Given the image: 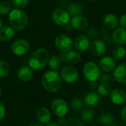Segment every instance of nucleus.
I'll use <instances>...</instances> for the list:
<instances>
[{
  "instance_id": "f257e3e1",
  "label": "nucleus",
  "mask_w": 126,
  "mask_h": 126,
  "mask_svg": "<svg viewBox=\"0 0 126 126\" xmlns=\"http://www.w3.org/2000/svg\"><path fill=\"white\" fill-rule=\"evenodd\" d=\"M41 82L44 89L49 93L58 92L62 85L61 75L55 70L47 71L42 75Z\"/></svg>"
},
{
  "instance_id": "f03ea898",
  "label": "nucleus",
  "mask_w": 126,
  "mask_h": 126,
  "mask_svg": "<svg viewBox=\"0 0 126 126\" xmlns=\"http://www.w3.org/2000/svg\"><path fill=\"white\" fill-rule=\"evenodd\" d=\"M49 59V55L48 51L44 48H38L30 55L28 64L32 69L41 70L48 64Z\"/></svg>"
},
{
  "instance_id": "7ed1b4c3",
  "label": "nucleus",
  "mask_w": 126,
  "mask_h": 126,
  "mask_svg": "<svg viewBox=\"0 0 126 126\" xmlns=\"http://www.w3.org/2000/svg\"><path fill=\"white\" fill-rule=\"evenodd\" d=\"M8 21L11 27L17 31L24 30L28 24V16L21 9L12 10L8 16Z\"/></svg>"
},
{
  "instance_id": "20e7f679",
  "label": "nucleus",
  "mask_w": 126,
  "mask_h": 126,
  "mask_svg": "<svg viewBox=\"0 0 126 126\" xmlns=\"http://www.w3.org/2000/svg\"><path fill=\"white\" fill-rule=\"evenodd\" d=\"M55 45L58 50L62 53H66L72 50L74 47V41L68 35H58L55 39Z\"/></svg>"
},
{
  "instance_id": "39448f33",
  "label": "nucleus",
  "mask_w": 126,
  "mask_h": 126,
  "mask_svg": "<svg viewBox=\"0 0 126 126\" xmlns=\"http://www.w3.org/2000/svg\"><path fill=\"white\" fill-rule=\"evenodd\" d=\"M100 71L99 66L93 61L86 63L83 68V75L89 82L97 81L101 75Z\"/></svg>"
},
{
  "instance_id": "423d86ee",
  "label": "nucleus",
  "mask_w": 126,
  "mask_h": 126,
  "mask_svg": "<svg viewBox=\"0 0 126 126\" xmlns=\"http://www.w3.org/2000/svg\"><path fill=\"white\" fill-rule=\"evenodd\" d=\"M51 18L52 21L58 26H66L71 21V16L68 11L62 8L54 10L52 13Z\"/></svg>"
},
{
  "instance_id": "0eeeda50",
  "label": "nucleus",
  "mask_w": 126,
  "mask_h": 126,
  "mask_svg": "<svg viewBox=\"0 0 126 126\" xmlns=\"http://www.w3.org/2000/svg\"><path fill=\"white\" fill-rule=\"evenodd\" d=\"M51 109L53 114L59 118H63L69 112V105L61 98H56L51 103Z\"/></svg>"
},
{
  "instance_id": "6e6552de",
  "label": "nucleus",
  "mask_w": 126,
  "mask_h": 126,
  "mask_svg": "<svg viewBox=\"0 0 126 126\" xmlns=\"http://www.w3.org/2000/svg\"><path fill=\"white\" fill-rule=\"evenodd\" d=\"M61 79L67 83H74L79 79V72L73 66H67L63 67L61 71Z\"/></svg>"
},
{
  "instance_id": "1a4fd4ad",
  "label": "nucleus",
  "mask_w": 126,
  "mask_h": 126,
  "mask_svg": "<svg viewBox=\"0 0 126 126\" xmlns=\"http://www.w3.org/2000/svg\"><path fill=\"white\" fill-rule=\"evenodd\" d=\"M10 49L13 54L16 56H22L28 52L30 49V44L25 39H18L12 44Z\"/></svg>"
},
{
  "instance_id": "9d476101",
  "label": "nucleus",
  "mask_w": 126,
  "mask_h": 126,
  "mask_svg": "<svg viewBox=\"0 0 126 126\" xmlns=\"http://www.w3.org/2000/svg\"><path fill=\"white\" fill-rule=\"evenodd\" d=\"M74 47L79 52H86L90 47L89 38L85 35H80L74 41Z\"/></svg>"
},
{
  "instance_id": "9b49d317",
  "label": "nucleus",
  "mask_w": 126,
  "mask_h": 126,
  "mask_svg": "<svg viewBox=\"0 0 126 126\" xmlns=\"http://www.w3.org/2000/svg\"><path fill=\"white\" fill-rule=\"evenodd\" d=\"M98 66L101 71L109 73L114 71L116 68V61L113 57L106 56L100 61Z\"/></svg>"
},
{
  "instance_id": "f8f14e48",
  "label": "nucleus",
  "mask_w": 126,
  "mask_h": 126,
  "mask_svg": "<svg viewBox=\"0 0 126 126\" xmlns=\"http://www.w3.org/2000/svg\"><path fill=\"white\" fill-rule=\"evenodd\" d=\"M71 26L73 29L78 31L85 30L89 25L88 19L83 15L76 16L71 18Z\"/></svg>"
},
{
  "instance_id": "ddd939ff",
  "label": "nucleus",
  "mask_w": 126,
  "mask_h": 126,
  "mask_svg": "<svg viewBox=\"0 0 126 126\" xmlns=\"http://www.w3.org/2000/svg\"><path fill=\"white\" fill-rule=\"evenodd\" d=\"M113 78L117 82L126 85V63L118 65L113 72Z\"/></svg>"
},
{
  "instance_id": "4468645a",
  "label": "nucleus",
  "mask_w": 126,
  "mask_h": 126,
  "mask_svg": "<svg viewBox=\"0 0 126 126\" xmlns=\"http://www.w3.org/2000/svg\"><path fill=\"white\" fill-rule=\"evenodd\" d=\"M90 50L91 52L94 56L100 57L103 55H104L106 52V44L100 39L94 40L90 44Z\"/></svg>"
},
{
  "instance_id": "2eb2a0df",
  "label": "nucleus",
  "mask_w": 126,
  "mask_h": 126,
  "mask_svg": "<svg viewBox=\"0 0 126 126\" xmlns=\"http://www.w3.org/2000/svg\"><path fill=\"white\" fill-rule=\"evenodd\" d=\"M110 99L115 105H122L126 101V93L121 89H114L110 92Z\"/></svg>"
},
{
  "instance_id": "dca6fc26",
  "label": "nucleus",
  "mask_w": 126,
  "mask_h": 126,
  "mask_svg": "<svg viewBox=\"0 0 126 126\" xmlns=\"http://www.w3.org/2000/svg\"><path fill=\"white\" fill-rule=\"evenodd\" d=\"M61 61L65 63H69L70 64L78 63L81 58V55L79 52L71 50L66 53H62L60 57Z\"/></svg>"
},
{
  "instance_id": "f3484780",
  "label": "nucleus",
  "mask_w": 126,
  "mask_h": 126,
  "mask_svg": "<svg viewBox=\"0 0 126 126\" xmlns=\"http://www.w3.org/2000/svg\"><path fill=\"white\" fill-rule=\"evenodd\" d=\"M112 41L117 45L123 46L126 44V29L123 27L116 28L111 35Z\"/></svg>"
},
{
  "instance_id": "a211bd4d",
  "label": "nucleus",
  "mask_w": 126,
  "mask_h": 126,
  "mask_svg": "<svg viewBox=\"0 0 126 126\" xmlns=\"http://www.w3.org/2000/svg\"><path fill=\"white\" fill-rule=\"evenodd\" d=\"M100 101V94L95 92H88L83 99V102L85 104L89 107H94L99 104Z\"/></svg>"
},
{
  "instance_id": "6ab92c4d",
  "label": "nucleus",
  "mask_w": 126,
  "mask_h": 126,
  "mask_svg": "<svg viewBox=\"0 0 126 126\" xmlns=\"http://www.w3.org/2000/svg\"><path fill=\"white\" fill-rule=\"evenodd\" d=\"M18 77L22 82H29L33 77L32 69L29 66H23L18 71Z\"/></svg>"
},
{
  "instance_id": "aec40b11",
  "label": "nucleus",
  "mask_w": 126,
  "mask_h": 126,
  "mask_svg": "<svg viewBox=\"0 0 126 126\" xmlns=\"http://www.w3.org/2000/svg\"><path fill=\"white\" fill-rule=\"evenodd\" d=\"M104 26L108 29H115L119 24V18L113 13L106 14L103 20Z\"/></svg>"
},
{
  "instance_id": "412c9836",
  "label": "nucleus",
  "mask_w": 126,
  "mask_h": 126,
  "mask_svg": "<svg viewBox=\"0 0 126 126\" xmlns=\"http://www.w3.org/2000/svg\"><path fill=\"white\" fill-rule=\"evenodd\" d=\"M37 119L41 124H47L51 120V113L49 110L45 107L38 109L37 112Z\"/></svg>"
},
{
  "instance_id": "4be33fe9",
  "label": "nucleus",
  "mask_w": 126,
  "mask_h": 126,
  "mask_svg": "<svg viewBox=\"0 0 126 126\" xmlns=\"http://www.w3.org/2000/svg\"><path fill=\"white\" fill-rule=\"evenodd\" d=\"M15 35L14 29L10 26L2 27L0 30V41H8L11 40Z\"/></svg>"
},
{
  "instance_id": "5701e85b",
  "label": "nucleus",
  "mask_w": 126,
  "mask_h": 126,
  "mask_svg": "<svg viewBox=\"0 0 126 126\" xmlns=\"http://www.w3.org/2000/svg\"><path fill=\"white\" fill-rule=\"evenodd\" d=\"M67 11L69 14L70 15V16L74 17L76 16L82 15L84 11V8L81 4L75 2V3H72L71 4H69V6L68 7Z\"/></svg>"
},
{
  "instance_id": "b1692460",
  "label": "nucleus",
  "mask_w": 126,
  "mask_h": 126,
  "mask_svg": "<svg viewBox=\"0 0 126 126\" xmlns=\"http://www.w3.org/2000/svg\"><path fill=\"white\" fill-rule=\"evenodd\" d=\"M112 56L115 60H123L126 56V49L123 46H117L112 50Z\"/></svg>"
},
{
  "instance_id": "393cba45",
  "label": "nucleus",
  "mask_w": 126,
  "mask_h": 126,
  "mask_svg": "<svg viewBox=\"0 0 126 126\" xmlns=\"http://www.w3.org/2000/svg\"><path fill=\"white\" fill-rule=\"evenodd\" d=\"M48 65L52 70H57L60 68L61 65V60L60 57L57 55H52L49 58L48 61Z\"/></svg>"
},
{
  "instance_id": "a878e982",
  "label": "nucleus",
  "mask_w": 126,
  "mask_h": 126,
  "mask_svg": "<svg viewBox=\"0 0 126 126\" xmlns=\"http://www.w3.org/2000/svg\"><path fill=\"white\" fill-rule=\"evenodd\" d=\"M111 92V87L109 83H101L97 88V93L102 96H106Z\"/></svg>"
},
{
  "instance_id": "bb28decb",
  "label": "nucleus",
  "mask_w": 126,
  "mask_h": 126,
  "mask_svg": "<svg viewBox=\"0 0 126 126\" xmlns=\"http://www.w3.org/2000/svg\"><path fill=\"white\" fill-rule=\"evenodd\" d=\"M12 4L11 3L7 1V0H3L0 2V15L4 16L12 10H11Z\"/></svg>"
},
{
  "instance_id": "cd10ccee",
  "label": "nucleus",
  "mask_w": 126,
  "mask_h": 126,
  "mask_svg": "<svg viewBox=\"0 0 126 126\" xmlns=\"http://www.w3.org/2000/svg\"><path fill=\"white\" fill-rule=\"evenodd\" d=\"M10 72L8 63L3 60H0V78H6Z\"/></svg>"
},
{
  "instance_id": "c85d7f7f",
  "label": "nucleus",
  "mask_w": 126,
  "mask_h": 126,
  "mask_svg": "<svg viewBox=\"0 0 126 126\" xmlns=\"http://www.w3.org/2000/svg\"><path fill=\"white\" fill-rule=\"evenodd\" d=\"M114 120V117L110 113H104L100 117V123L103 125H109Z\"/></svg>"
},
{
  "instance_id": "c756f323",
  "label": "nucleus",
  "mask_w": 126,
  "mask_h": 126,
  "mask_svg": "<svg viewBox=\"0 0 126 126\" xmlns=\"http://www.w3.org/2000/svg\"><path fill=\"white\" fill-rule=\"evenodd\" d=\"M81 117H82V119L84 121L89 122V121H91V120H92L94 119V112L92 109H84V110L82 111Z\"/></svg>"
},
{
  "instance_id": "7c9ffc66",
  "label": "nucleus",
  "mask_w": 126,
  "mask_h": 126,
  "mask_svg": "<svg viewBox=\"0 0 126 126\" xmlns=\"http://www.w3.org/2000/svg\"><path fill=\"white\" fill-rule=\"evenodd\" d=\"M12 6L16 9H23L29 3V0H10Z\"/></svg>"
},
{
  "instance_id": "2f4dec72",
  "label": "nucleus",
  "mask_w": 126,
  "mask_h": 126,
  "mask_svg": "<svg viewBox=\"0 0 126 126\" xmlns=\"http://www.w3.org/2000/svg\"><path fill=\"white\" fill-rule=\"evenodd\" d=\"M83 102L80 99H73L71 101V108L75 111H79L83 109Z\"/></svg>"
},
{
  "instance_id": "473e14b6",
  "label": "nucleus",
  "mask_w": 126,
  "mask_h": 126,
  "mask_svg": "<svg viewBox=\"0 0 126 126\" xmlns=\"http://www.w3.org/2000/svg\"><path fill=\"white\" fill-rule=\"evenodd\" d=\"M99 79L100 80V81L102 83H109V82L112 81V79H114V78H112L111 76L109 74H103V75H100Z\"/></svg>"
},
{
  "instance_id": "72a5a7b5",
  "label": "nucleus",
  "mask_w": 126,
  "mask_h": 126,
  "mask_svg": "<svg viewBox=\"0 0 126 126\" xmlns=\"http://www.w3.org/2000/svg\"><path fill=\"white\" fill-rule=\"evenodd\" d=\"M119 24L120 25V27L126 28V13L121 15V16L119 18Z\"/></svg>"
},
{
  "instance_id": "f704fd0d",
  "label": "nucleus",
  "mask_w": 126,
  "mask_h": 126,
  "mask_svg": "<svg viewBox=\"0 0 126 126\" xmlns=\"http://www.w3.org/2000/svg\"><path fill=\"white\" fill-rule=\"evenodd\" d=\"M6 115V109L2 103L0 102V120H3Z\"/></svg>"
},
{
  "instance_id": "c9c22d12",
  "label": "nucleus",
  "mask_w": 126,
  "mask_h": 126,
  "mask_svg": "<svg viewBox=\"0 0 126 126\" xmlns=\"http://www.w3.org/2000/svg\"><path fill=\"white\" fill-rule=\"evenodd\" d=\"M59 126H68V122L66 121V120L63 119V118H61V120H59V122L58 123Z\"/></svg>"
},
{
  "instance_id": "e433bc0d",
  "label": "nucleus",
  "mask_w": 126,
  "mask_h": 126,
  "mask_svg": "<svg viewBox=\"0 0 126 126\" xmlns=\"http://www.w3.org/2000/svg\"><path fill=\"white\" fill-rule=\"evenodd\" d=\"M121 117H122L123 120L126 122V106L121 111Z\"/></svg>"
},
{
  "instance_id": "4c0bfd02",
  "label": "nucleus",
  "mask_w": 126,
  "mask_h": 126,
  "mask_svg": "<svg viewBox=\"0 0 126 126\" xmlns=\"http://www.w3.org/2000/svg\"><path fill=\"white\" fill-rule=\"evenodd\" d=\"M98 84H97V81H92V82H90V87L93 89H96L98 88Z\"/></svg>"
},
{
  "instance_id": "58836bf2",
  "label": "nucleus",
  "mask_w": 126,
  "mask_h": 126,
  "mask_svg": "<svg viewBox=\"0 0 126 126\" xmlns=\"http://www.w3.org/2000/svg\"><path fill=\"white\" fill-rule=\"evenodd\" d=\"M46 126H59L58 123L55 121H50L48 123H47Z\"/></svg>"
},
{
  "instance_id": "ea45409f",
  "label": "nucleus",
  "mask_w": 126,
  "mask_h": 126,
  "mask_svg": "<svg viewBox=\"0 0 126 126\" xmlns=\"http://www.w3.org/2000/svg\"><path fill=\"white\" fill-rule=\"evenodd\" d=\"M28 126H44L43 124L40 123H32L31 124H30Z\"/></svg>"
},
{
  "instance_id": "a19ab883",
  "label": "nucleus",
  "mask_w": 126,
  "mask_h": 126,
  "mask_svg": "<svg viewBox=\"0 0 126 126\" xmlns=\"http://www.w3.org/2000/svg\"><path fill=\"white\" fill-rule=\"evenodd\" d=\"M2 24H3V21H2L1 18H0V30H1V28L2 27Z\"/></svg>"
},
{
  "instance_id": "79ce46f5",
  "label": "nucleus",
  "mask_w": 126,
  "mask_h": 126,
  "mask_svg": "<svg viewBox=\"0 0 126 126\" xmlns=\"http://www.w3.org/2000/svg\"><path fill=\"white\" fill-rule=\"evenodd\" d=\"M1 94H2V92H1V89L0 88V97H1Z\"/></svg>"
},
{
  "instance_id": "37998d69",
  "label": "nucleus",
  "mask_w": 126,
  "mask_h": 126,
  "mask_svg": "<svg viewBox=\"0 0 126 126\" xmlns=\"http://www.w3.org/2000/svg\"><path fill=\"white\" fill-rule=\"evenodd\" d=\"M86 1H94L96 0H86Z\"/></svg>"
},
{
  "instance_id": "c03bdc74",
  "label": "nucleus",
  "mask_w": 126,
  "mask_h": 126,
  "mask_svg": "<svg viewBox=\"0 0 126 126\" xmlns=\"http://www.w3.org/2000/svg\"></svg>"
},
{
  "instance_id": "a18cd8bd",
  "label": "nucleus",
  "mask_w": 126,
  "mask_h": 126,
  "mask_svg": "<svg viewBox=\"0 0 126 126\" xmlns=\"http://www.w3.org/2000/svg\"></svg>"
}]
</instances>
